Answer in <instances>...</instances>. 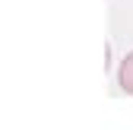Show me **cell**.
<instances>
[{
  "instance_id": "cell-1",
  "label": "cell",
  "mask_w": 133,
  "mask_h": 130,
  "mask_svg": "<svg viewBox=\"0 0 133 130\" xmlns=\"http://www.w3.org/2000/svg\"><path fill=\"white\" fill-rule=\"evenodd\" d=\"M117 83L127 95H133V51L121 60V67H117Z\"/></svg>"
}]
</instances>
